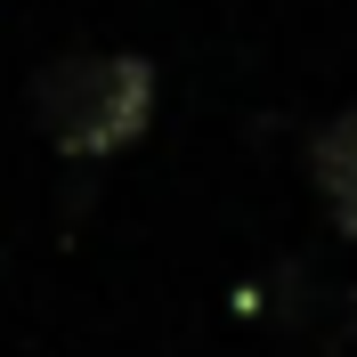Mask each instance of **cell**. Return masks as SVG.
<instances>
[{
	"label": "cell",
	"instance_id": "cell-1",
	"mask_svg": "<svg viewBox=\"0 0 357 357\" xmlns=\"http://www.w3.org/2000/svg\"><path fill=\"white\" fill-rule=\"evenodd\" d=\"M155 122V66L130 49H73L33 73V130L73 162H106Z\"/></svg>",
	"mask_w": 357,
	"mask_h": 357
},
{
	"label": "cell",
	"instance_id": "cell-2",
	"mask_svg": "<svg viewBox=\"0 0 357 357\" xmlns=\"http://www.w3.org/2000/svg\"><path fill=\"white\" fill-rule=\"evenodd\" d=\"M309 178H317L325 220H333L341 236L357 244V106H349V114H333V122L309 138Z\"/></svg>",
	"mask_w": 357,
	"mask_h": 357
}]
</instances>
